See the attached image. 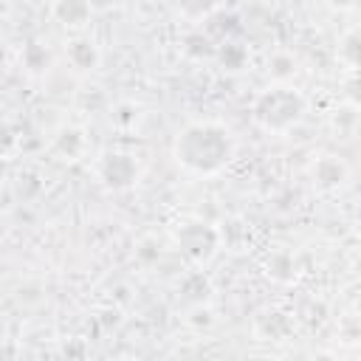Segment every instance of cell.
Wrapping results in <instances>:
<instances>
[{
  "instance_id": "obj_1",
  "label": "cell",
  "mask_w": 361,
  "mask_h": 361,
  "mask_svg": "<svg viewBox=\"0 0 361 361\" xmlns=\"http://www.w3.org/2000/svg\"><path fill=\"white\" fill-rule=\"evenodd\" d=\"M234 149L237 144L231 130L217 121H192L172 141L175 161L192 175H214L226 169L234 158Z\"/></svg>"
},
{
  "instance_id": "obj_2",
  "label": "cell",
  "mask_w": 361,
  "mask_h": 361,
  "mask_svg": "<svg viewBox=\"0 0 361 361\" xmlns=\"http://www.w3.org/2000/svg\"><path fill=\"white\" fill-rule=\"evenodd\" d=\"M305 110V96L290 85H271L259 90L251 102V118L265 133H288L293 124L302 121Z\"/></svg>"
},
{
  "instance_id": "obj_3",
  "label": "cell",
  "mask_w": 361,
  "mask_h": 361,
  "mask_svg": "<svg viewBox=\"0 0 361 361\" xmlns=\"http://www.w3.org/2000/svg\"><path fill=\"white\" fill-rule=\"evenodd\" d=\"M220 228L212 226V223H203V220H189L183 223L178 231H175V243L180 248V254L189 259V262H209L217 248H220Z\"/></svg>"
},
{
  "instance_id": "obj_4",
  "label": "cell",
  "mask_w": 361,
  "mask_h": 361,
  "mask_svg": "<svg viewBox=\"0 0 361 361\" xmlns=\"http://www.w3.org/2000/svg\"><path fill=\"white\" fill-rule=\"evenodd\" d=\"M96 175L99 180L113 189V192H127L138 183V175H141V166L135 161V155L124 152V149H107L99 164H96Z\"/></svg>"
},
{
  "instance_id": "obj_5",
  "label": "cell",
  "mask_w": 361,
  "mask_h": 361,
  "mask_svg": "<svg viewBox=\"0 0 361 361\" xmlns=\"http://www.w3.org/2000/svg\"><path fill=\"white\" fill-rule=\"evenodd\" d=\"M310 172H313V183H316L322 192H330V189L344 186V180H347V175H350L347 164H344L338 155H322V158L313 164Z\"/></svg>"
},
{
  "instance_id": "obj_6",
  "label": "cell",
  "mask_w": 361,
  "mask_h": 361,
  "mask_svg": "<svg viewBox=\"0 0 361 361\" xmlns=\"http://www.w3.org/2000/svg\"><path fill=\"white\" fill-rule=\"evenodd\" d=\"M51 14L65 28H82V25H87L93 8H90V0H54Z\"/></svg>"
},
{
  "instance_id": "obj_7",
  "label": "cell",
  "mask_w": 361,
  "mask_h": 361,
  "mask_svg": "<svg viewBox=\"0 0 361 361\" xmlns=\"http://www.w3.org/2000/svg\"><path fill=\"white\" fill-rule=\"evenodd\" d=\"M68 62L76 68V71H96V65H99V48H96V42L93 39H85V37H76V39H71L68 42Z\"/></svg>"
},
{
  "instance_id": "obj_8",
  "label": "cell",
  "mask_w": 361,
  "mask_h": 361,
  "mask_svg": "<svg viewBox=\"0 0 361 361\" xmlns=\"http://www.w3.org/2000/svg\"><path fill=\"white\" fill-rule=\"evenodd\" d=\"M180 296L192 305H203L212 296V279L203 271H192L180 279Z\"/></svg>"
},
{
  "instance_id": "obj_9",
  "label": "cell",
  "mask_w": 361,
  "mask_h": 361,
  "mask_svg": "<svg viewBox=\"0 0 361 361\" xmlns=\"http://www.w3.org/2000/svg\"><path fill=\"white\" fill-rule=\"evenodd\" d=\"M51 149H54L59 158H68V161L79 158L82 149H85V135H82V130H76V127H62V130L56 133Z\"/></svg>"
},
{
  "instance_id": "obj_10",
  "label": "cell",
  "mask_w": 361,
  "mask_h": 361,
  "mask_svg": "<svg viewBox=\"0 0 361 361\" xmlns=\"http://www.w3.org/2000/svg\"><path fill=\"white\" fill-rule=\"evenodd\" d=\"M265 274L274 279V282H293L296 279V265H293V257L285 254V251H274L265 262Z\"/></svg>"
},
{
  "instance_id": "obj_11",
  "label": "cell",
  "mask_w": 361,
  "mask_h": 361,
  "mask_svg": "<svg viewBox=\"0 0 361 361\" xmlns=\"http://www.w3.org/2000/svg\"><path fill=\"white\" fill-rule=\"evenodd\" d=\"M214 56L220 59V65L226 71H243L248 65V51L240 42H223V45H217Z\"/></svg>"
},
{
  "instance_id": "obj_12",
  "label": "cell",
  "mask_w": 361,
  "mask_h": 361,
  "mask_svg": "<svg viewBox=\"0 0 361 361\" xmlns=\"http://www.w3.org/2000/svg\"><path fill=\"white\" fill-rule=\"evenodd\" d=\"M206 20H209V23H206V34H209V37L223 39L226 34L240 31V20H237L234 11H212Z\"/></svg>"
},
{
  "instance_id": "obj_13",
  "label": "cell",
  "mask_w": 361,
  "mask_h": 361,
  "mask_svg": "<svg viewBox=\"0 0 361 361\" xmlns=\"http://www.w3.org/2000/svg\"><path fill=\"white\" fill-rule=\"evenodd\" d=\"M23 65H25L28 73H34V76L45 73L48 65H51V54H48V48H45L42 42H28L25 51H23Z\"/></svg>"
},
{
  "instance_id": "obj_14",
  "label": "cell",
  "mask_w": 361,
  "mask_h": 361,
  "mask_svg": "<svg viewBox=\"0 0 361 361\" xmlns=\"http://www.w3.org/2000/svg\"><path fill=\"white\" fill-rule=\"evenodd\" d=\"M172 6L186 20H206L217 8V0H172Z\"/></svg>"
},
{
  "instance_id": "obj_15",
  "label": "cell",
  "mask_w": 361,
  "mask_h": 361,
  "mask_svg": "<svg viewBox=\"0 0 361 361\" xmlns=\"http://www.w3.org/2000/svg\"><path fill=\"white\" fill-rule=\"evenodd\" d=\"M259 333L262 336H271V338H285L290 333V319L285 313H265L259 319Z\"/></svg>"
},
{
  "instance_id": "obj_16",
  "label": "cell",
  "mask_w": 361,
  "mask_h": 361,
  "mask_svg": "<svg viewBox=\"0 0 361 361\" xmlns=\"http://www.w3.org/2000/svg\"><path fill=\"white\" fill-rule=\"evenodd\" d=\"M183 51L189 54V56H195V59H203V56H214V45H212V37L206 34L203 37V31H197V34H189L186 39H183Z\"/></svg>"
},
{
  "instance_id": "obj_17",
  "label": "cell",
  "mask_w": 361,
  "mask_h": 361,
  "mask_svg": "<svg viewBox=\"0 0 361 361\" xmlns=\"http://www.w3.org/2000/svg\"><path fill=\"white\" fill-rule=\"evenodd\" d=\"M42 192V183H39V175L37 172H20L17 175V195L23 200H31Z\"/></svg>"
},
{
  "instance_id": "obj_18",
  "label": "cell",
  "mask_w": 361,
  "mask_h": 361,
  "mask_svg": "<svg viewBox=\"0 0 361 361\" xmlns=\"http://www.w3.org/2000/svg\"><path fill=\"white\" fill-rule=\"evenodd\" d=\"M338 54L350 62V65H358V31H350L344 39H341V48Z\"/></svg>"
},
{
  "instance_id": "obj_19",
  "label": "cell",
  "mask_w": 361,
  "mask_h": 361,
  "mask_svg": "<svg viewBox=\"0 0 361 361\" xmlns=\"http://www.w3.org/2000/svg\"><path fill=\"white\" fill-rule=\"evenodd\" d=\"M14 147H17V130H14L8 121L0 118V158L8 155Z\"/></svg>"
},
{
  "instance_id": "obj_20",
  "label": "cell",
  "mask_w": 361,
  "mask_h": 361,
  "mask_svg": "<svg viewBox=\"0 0 361 361\" xmlns=\"http://www.w3.org/2000/svg\"><path fill=\"white\" fill-rule=\"evenodd\" d=\"M271 73L279 76V79L290 76V73H293V59H290V56H282V54L274 56V59H271Z\"/></svg>"
},
{
  "instance_id": "obj_21",
  "label": "cell",
  "mask_w": 361,
  "mask_h": 361,
  "mask_svg": "<svg viewBox=\"0 0 361 361\" xmlns=\"http://www.w3.org/2000/svg\"><path fill=\"white\" fill-rule=\"evenodd\" d=\"M6 59H8V51H6V42L0 39V71L6 68Z\"/></svg>"
},
{
  "instance_id": "obj_22",
  "label": "cell",
  "mask_w": 361,
  "mask_h": 361,
  "mask_svg": "<svg viewBox=\"0 0 361 361\" xmlns=\"http://www.w3.org/2000/svg\"><path fill=\"white\" fill-rule=\"evenodd\" d=\"M330 3H333V6H338V8H350L355 0H330Z\"/></svg>"
}]
</instances>
